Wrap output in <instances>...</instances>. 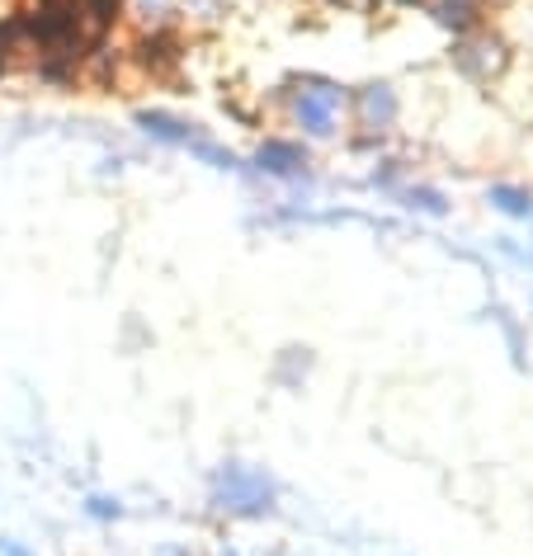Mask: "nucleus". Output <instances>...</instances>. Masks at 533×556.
Masks as SVG:
<instances>
[{
    "instance_id": "nucleus-1",
    "label": "nucleus",
    "mask_w": 533,
    "mask_h": 556,
    "mask_svg": "<svg viewBox=\"0 0 533 556\" xmlns=\"http://www.w3.org/2000/svg\"><path fill=\"white\" fill-rule=\"evenodd\" d=\"M274 495H278L274 481L241 463H227L213 477V509L232 514V519H264V514H274Z\"/></svg>"
},
{
    "instance_id": "nucleus-2",
    "label": "nucleus",
    "mask_w": 533,
    "mask_h": 556,
    "mask_svg": "<svg viewBox=\"0 0 533 556\" xmlns=\"http://www.w3.org/2000/svg\"><path fill=\"white\" fill-rule=\"evenodd\" d=\"M345 104V90L331 86V80H312V90H302L293 100V118L302 123L312 137H331L335 132V109Z\"/></svg>"
},
{
    "instance_id": "nucleus-3",
    "label": "nucleus",
    "mask_w": 533,
    "mask_h": 556,
    "mask_svg": "<svg viewBox=\"0 0 533 556\" xmlns=\"http://www.w3.org/2000/svg\"><path fill=\"white\" fill-rule=\"evenodd\" d=\"M137 128H142L151 142H165V147H194L199 142V128L175 114H165V109H137Z\"/></svg>"
},
{
    "instance_id": "nucleus-4",
    "label": "nucleus",
    "mask_w": 533,
    "mask_h": 556,
    "mask_svg": "<svg viewBox=\"0 0 533 556\" xmlns=\"http://www.w3.org/2000/svg\"><path fill=\"white\" fill-rule=\"evenodd\" d=\"M454 62L462 66L468 76H496L500 66H505V48L496 43V38H472V34H462V43L454 48Z\"/></svg>"
},
{
    "instance_id": "nucleus-5",
    "label": "nucleus",
    "mask_w": 533,
    "mask_h": 556,
    "mask_svg": "<svg viewBox=\"0 0 533 556\" xmlns=\"http://www.w3.org/2000/svg\"><path fill=\"white\" fill-rule=\"evenodd\" d=\"M256 170L274 175V179H298L307 170V151L298 142H278V137H270V142H260V151H256Z\"/></svg>"
},
{
    "instance_id": "nucleus-6",
    "label": "nucleus",
    "mask_w": 533,
    "mask_h": 556,
    "mask_svg": "<svg viewBox=\"0 0 533 556\" xmlns=\"http://www.w3.org/2000/svg\"><path fill=\"white\" fill-rule=\"evenodd\" d=\"M133 62L142 66V72H151V76H171L175 66H179V43H175L171 34L157 29V34H147L142 43L133 48Z\"/></svg>"
},
{
    "instance_id": "nucleus-7",
    "label": "nucleus",
    "mask_w": 533,
    "mask_h": 556,
    "mask_svg": "<svg viewBox=\"0 0 533 556\" xmlns=\"http://www.w3.org/2000/svg\"><path fill=\"white\" fill-rule=\"evenodd\" d=\"M434 20H439L444 29H454L458 38L476 34V24H482V0H434Z\"/></svg>"
},
{
    "instance_id": "nucleus-8",
    "label": "nucleus",
    "mask_w": 533,
    "mask_h": 556,
    "mask_svg": "<svg viewBox=\"0 0 533 556\" xmlns=\"http://www.w3.org/2000/svg\"><path fill=\"white\" fill-rule=\"evenodd\" d=\"M359 109H363L369 128H387V123L397 118V94H392V86H369L359 94Z\"/></svg>"
},
{
    "instance_id": "nucleus-9",
    "label": "nucleus",
    "mask_w": 533,
    "mask_h": 556,
    "mask_svg": "<svg viewBox=\"0 0 533 556\" xmlns=\"http://www.w3.org/2000/svg\"><path fill=\"white\" fill-rule=\"evenodd\" d=\"M486 203L500 207L505 217H533V193L519 189V185H491L486 189Z\"/></svg>"
},
{
    "instance_id": "nucleus-10",
    "label": "nucleus",
    "mask_w": 533,
    "mask_h": 556,
    "mask_svg": "<svg viewBox=\"0 0 533 556\" xmlns=\"http://www.w3.org/2000/svg\"><path fill=\"white\" fill-rule=\"evenodd\" d=\"M401 203L411 207V213H425V217H444L448 213V199L439 189H430V185H406L401 189Z\"/></svg>"
},
{
    "instance_id": "nucleus-11",
    "label": "nucleus",
    "mask_w": 533,
    "mask_h": 556,
    "mask_svg": "<svg viewBox=\"0 0 533 556\" xmlns=\"http://www.w3.org/2000/svg\"><path fill=\"white\" fill-rule=\"evenodd\" d=\"M189 151H194V156H199V161L213 165V170H236V165H241V161L232 156V151H222V147H213V142H203V137H199V142H194Z\"/></svg>"
},
{
    "instance_id": "nucleus-12",
    "label": "nucleus",
    "mask_w": 533,
    "mask_h": 556,
    "mask_svg": "<svg viewBox=\"0 0 533 556\" xmlns=\"http://www.w3.org/2000/svg\"><path fill=\"white\" fill-rule=\"evenodd\" d=\"M86 514H90V519H119L123 505H119L114 495H90L86 500Z\"/></svg>"
},
{
    "instance_id": "nucleus-13",
    "label": "nucleus",
    "mask_w": 533,
    "mask_h": 556,
    "mask_svg": "<svg viewBox=\"0 0 533 556\" xmlns=\"http://www.w3.org/2000/svg\"><path fill=\"white\" fill-rule=\"evenodd\" d=\"M0 556H34L24 542H15V538H0Z\"/></svg>"
},
{
    "instance_id": "nucleus-14",
    "label": "nucleus",
    "mask_w": 533,
    "mask_h": 556,
    "mask_svg": "<svg viewBox=\"0 0 533 556\" xmlns=\"http://www.w3.org/2000/svg\"><path fill=\"white\" fill-rule=\"evenodd\" d=\"M401 5H420V0H401Z\"/></svg>"
}]
</instances>
